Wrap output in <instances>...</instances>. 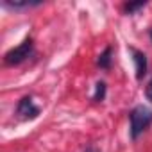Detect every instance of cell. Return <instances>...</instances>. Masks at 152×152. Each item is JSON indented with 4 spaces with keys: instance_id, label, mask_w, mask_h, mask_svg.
<instances>
[{
    "instance_id": "obj_1",
    "label": "cell",
    "mask_w": 152,
    "mask_h": 152,
    "mask_svg": "<svg viewBox=\"0 0 152 152\" xmlns=\"http://www.w3.org/2000/svg\"><path fill=\"white\" fill-rule=\"evenodd\" d=\"M129 120H131V138L138 140L152 124V109L145 106H136L129 113Z\"/></svg>"
},
{
    "instance_id": "obj_2",
    "label": "cell",
    "mask_w": 152,
    "mask_h": 152,
    "mask_svg": "<svg viewBox=\"0 0 152 152\" xmlns=\"http://www.w3.org/2000/svg\"><path fill=\"white\" fill-rule=\"evenodd\" d=\"M32 54H34V41H32V38H25L18 47H15L9 52H6L4 63L7 66H15V64H20V63L27 61Z\"/></svg>"
},
{
    "instance_id": "obj_3",
    "label": "cell",
    "mask_w": 152,
    "mask_h": 152,
    "mask_svg": "<svg viewBox=\"0 0 152 152\" xmlns=\"http://www.w3.org/2000/svg\"><path fill=\"white\" fill-rule=\"evenodd\" d=\"M16 115L20 118H23V120H29V118L32 120V118H36L39 115V107L32 102L31 97H23L16 106Z\"/></svg>"
},
{
    "instance_id": "obj_4",
    "label": "cell",
    "mask_w": 152,
    "mask_h": 152,
    "mask_svg": "<svg viewBox=\"0 0 152 152\" xmlns=\"http://www.w3.org/2000/svg\"><path fill=\"white\" fill-rule=\"evenodd\" d=\"M129 52L132 54V61H134V68H136V79L138 81H141L143 77H145V73H147V56L141 52V50H138V48H134V47H131L129 48Z\"/></svg>"
},
{
    "instance_id": "obj_5",
    "label": "cell",
    "mask_w": 152,
    "mask_h": 152,
    "mask_svg": "<svg viewBox=\"0 0 152 152\" xmlns=\"http://www.w3.org/2000/svg\"><path fill=\"white\" fill-rule=\"evenodd\" d=\"M2 6H4L6 9H11V11H23V9H31V7H38V6H41V2H31V0H22V2L2 0Z\"/></svg>"
},
{
    "instance_id": "obj_6",
    "label": "cell",
    "mask_w": 152,
    "mask_h": 152,
    "mask_svg": "<svg viewBox=\"0 0 152 152\" xmlns=\"http://www.w3.org/2000/svg\"><path fill=\"white\" fill-rule=\"evenodd\" d=\"M111 56H113V47H106L104 52L99 56L97 64H99L100 68H104V70H109V68H111V59H113Z\"/></svg>"
},
{
    "instance_id": "obj_7",
    "label": "cell",
    "mask_w": 152,
    "mask_h": 152,
    "mask_svg": "<svg viewBox=\"0 0 152 152\" xmlns=\"http://www.w3.org/2000/svg\"><path fill=\"white\" fill-rule=\"evenodd\" d=\"M145 6H147L145 0H141V2H127V4L124 6V13H125V15H134L136 11L143 9Z\"/></svg>"
},
{
    "instance_id": "obj_8",
    "label": "cell",
    "mask_w": 152,
    "mask_h": 152,
    "mask_svg": "<svg viewBox=\"0 0 152 152\" xmlns=\"http://www.w3.org/2000/svg\"><path fill=\"white\" fill-rule=\"evenodd\" d=\"M106 83H102V81H99L97 83V88H95V95H93V100L95 102H102L104 99H106Z\"/></svg>"
},
{
    "instance_id": "obj_9",
    "label": "cell",
    "mask_w": 152,
    "mask_h": 152,
    "mask_svg": "<svg viewBox=\"0 0 152 152\" xmlns=\"http://www.w3.org/2000/svg\"><path fill=\"white\" fill-rule=\"evenodd\" d=\"M145 97L152 102V79L148 81V84H147V88H145Z\"/></svg>"
},
{
    "instance_id": "obj_10",
    "label": "cell",
    "mask_w": 152,
    "mask_h": 152,
    "mask_svg": "<svg viewBox=\"0 0 152 152\" xmlns=\"http://www.w3.org/2000/svg\"><path fill=\"white\" fill-rule=\"evenodd\" d=\"M150 39H152V31H150Z\"/></svg>"
}]
</instances>
